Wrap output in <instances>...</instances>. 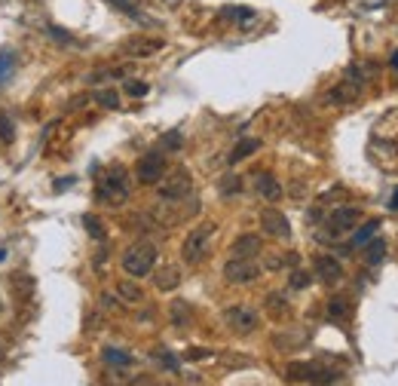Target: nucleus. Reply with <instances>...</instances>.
Listing matches in <instances>:
<instances>
[{"mask_svg":"<svg viewBox=\"0 0 398 386\" xmlns=\"http://www.w3.org/2000/svg\"><path fill=\"white\" fill-rule=\"evenodd\" d=\"M126 92H129L132 98H141V95H147V83H138V80H129L126 83Z\"/></svg>","mask_w":398,"mask_h":386,"instance_id":"c9c22d12","label":"nucleus"},{"mask_svg":"<svg viewBox=\"0 0 398 386\" xmlns=\"http://www.w3.org/2000/svg\"><path fill=\"white\" fill-rule=\"evenodd\" d=\"M264 307L270 310V313H276V316H279V313H285V310H288V300L273 291V295H267V298H264Z\"/></svg>","mask_w":398,"mask_h":386,"instance_id":"c756f323","label":"nucleus"},{"mask_svg":"<svg viewBox=\"0 0 398 386\" xmlns=\"http://www.w3.org/2000/svg\"><path fill=\"white\" fill-rule=\"evenodd\" d=\"M181 147H184V135L178 129L166 132V135H159V141H157V150H166V154H178Z\"/></svg>","mask_w":398,"mask_h":386,"instance_id":"4be33fe9","label":"nucleus"},{"mask_svg":"<svg viewBox=\"0 0 398 386\" xmlns=\"http://www.w3.org/2000/svg\"><path fill=\"white\" fill-rule=\"evenodd\" d=\"M154 282H157L159 291H175L178 285H181V270H178V267H163Z\"/></svg>","mask_w":398,"mask_h":386,"instance_id":"6ab92c4d","label":"nucleus"},{"mask_svg":"<svg viewBox=\"0 0 398 386\" xmlns=\"http://www.w3.org/2000/svg\"><path fill=\"white\" fill-rule=\"evenodd\" d=\"M135 175H138L141 184H159V178L166 175V157L154 150V154H144L135 166Z\"/></svg>","mask_w":398,"mask_h":386,"instance_id":"6e6552de","label":"nucleus"},{"mask_svg":"<svg viewBox=\"0 0 398 386\" xmlns=\"http://www.w3.org/2000/svg\"><path fill=\"white\" fill-rule=\"evenodd\" d=\"M350 300H346V298H331V304H328V316H331L334 319V322H337V319H346V316H350Z\"/></svg>","mask_w":398,"mask_h":386,"instance_id":"cd10ccee","label":"nucleus"},{"mask_svg":"<svg viewBox=\"0 0 398 386\" xmlns=\"http://www.w3.org/2000/svg\"><path fill=\"white\" fill-rule=\"evenodd\" d=\"M310 282H312L310 273H303V270H294V273H291V288H307Z\"/></svg>","mask_w":398,"mask_h":386,"instance_id":"f704fd0d","label":"nucleus"},{"mask_svg":"<svg viewBox=\"0 0 398 386\" xmlns=\"http://www.w3.org/2000/svg\"><path fill=\"white\" fill-rule=\"evenodd\" d=\"M211 233H215V227H211V224H199V227H193V230L187 233V239H184V246H181L184 264H199L202 258L208 255V239H211Z\"/></svg>","mask_w":398,"mask_h":386,"instance_id":"39448f33","label":"nucleus"},{"mask_svg":"<svg viewBox=\"0 0 398 386\" xmlns=\"http://www.w3.org/2000/svg\"><path fill=\"white\" fill-rule=\"evenodd\" d=\"M389 159H383L386 169H398V111L383 117V120L377 123V132H374V141H371V150H383Z\"/></svg>","mask_w":398,"mask_h":386,"instance_id":"f03ea898","label":"nucleus"},{"mask_svg":"<svg viewBox=\"0 0 398 386\" xmlns=\"http://www.w3.org/2000/svg\"><path fill=\"white\" fill-rule=\"evenodd\" d=\"M190 319H193V307L187 304V300H175L172 304V322L181 328V325H187Z\"/></svg>","mask_w":398,"mask_h":386,"instance_id":"393cba45","label":"nucleus"},{"mask_svg":"<svg viewBox=\"0 0 398 386\" xmlns=\"http://www.w3.org/2000/svg\"><path fill=\"white\" fill-rule=\"evenodd\" d=\"M157 190H159V199H163V203H181V199H187L193 193V178L187 169L166 172L163 178H159Z\"/></svg>","mask_w":398,"mask_h":386,"instance_id":"20e7f679","label":"nucleus"},{"mask_svg":"<svg viewBox=\"0 0 398 386\" xmlns=\"http://www.w3.org/2000/svg\"><path fill=\"white\" fill-rule=\"evenodd\" d=\"M218 19H224V22H236V25L242 28V25L255 22V10H248V6H224V10L218 13Z\"/></svg>","mask_w":398,"mask_h":386,"instance_id":"a211bd4d","label":"nucleus"},{"mask_svg":"<svg viewBox=\"0 0 398 386\" xmlns=\"http://www.w3.org/2000/svg\"><path fill=\"white\" fill-rule=\"evenodd\" d=\"M95 199L105 206H123L129 199V178H126L123 166H114L101 175L95 184Z\"/></svg>","mask_w":398,"mask_h":386,"instance_id":"f257e3e1","label":"nucleus"},{"mask_svg":"<svg viewBox=\"0 0 398 386\" xmlns=\"http://www.w3.org/2000/svg\"><path fill=\"white\" fill-rule=\"evenodd\" d=\"M13 138H15V126L10 120V114H0V141H4V145H13Z\"/></svg>","mask_w":398,"mask_h":386,"instance_id":"c85d7f7f","label":"nucleus"},{"mask_svg":"<svg viewBox=\"0 0 398 386\" xmlns=\"http://www.w3.org/2000/svg\"><path fill=\"white\" fill-rule=\"evenodd\" d=\"M260 227H264L267 237H276V239L291 237V224H288V218L279 212V208H264V212H260Z\"/></svg>","mask_w":398,"mask_h":386,"instance_id":"1a4fd4ad","label":"nucleus"},{"mask_svg":"<svg viewBox=\"0 0 398 386\" xmlns=\"http://www.w3.org/2000/svg\"><path fill=\"white\" fill-rule=\"evenodd\" d=\"M389 208H392V212H398V187H395V193H392V199H389Z\"/></svg>","mask_w":398,"mask_h":386,"instance_id":"58836bf2","label":"nucleus"},{"mask_svg":"<svg viewBox=\"0 0 398 386\" xmlns=\"http://www.w3.org/2000/svg\"><path fill=\"white\" fill-rule=\"evenodd\" d=\"M154 362L159 365V368H166V371H172V374H178L181 371V362H178V356H172L166 347H157L154 350Z\"/></svg>","mask_w":398,"mask_h":386,"instance_id":"5701e85b","label":"nucleus"},{"mask_svg":"<svg viewBox=\"0 0 398 386\" xmlns=\"http://www.w3.org/2000/svg\"><path fill=\"white\" fill-rule=\"evenodd\" d=\"M392 68H395V71H398V53H395V55H392Z\"/></svg>","mask_w":398,"mask_h":386,"instance_id":"ea45409f","label":"nucleus"},{"mask_svg":"<svg viewBox=\"0 0 398 386\" xmlns=\"http://www.w3.org/2000/svg\"><path fill=\"white\" fill-rule=\"evenodd\" d=\"M355 98H359V86H355V83H350V80L328 92V102H331V105H352Z\"/></svg>","mask_w":398,"mask_h":386,"instance_id":"f3484780","label":"nucleus"},{"mask_svg":"<svg viewBox=\"0 0 398 386\" xmlns=\"http://www.w3.org/2000/svg\"><path fill=\"white\" fill-rule=\"evenodd\" d=\"M359 218H361V212L355 206H343V208H337V212H331V218H328V230H331L334 237L337 233H346L359 224Z\"/></svg>","mask_w":398,"mask_h":386,"instance_id":"9b49d317","label":"nucleus"},{"mask_svg":"<svg viewBox=\"0 0 398 386\" xmlns=\"http://www.w3.org/2000/svg\"><path fill=\"white\" fill-rule=\"evenodd\" d=\"M260 248H264V242H260L258 233H245V237H239L233 242V258H258Z\"/></svg>","mask_w":398,"mask_h":386,"instance_id":"4468645a","label":"nucleus"},{"mask_svg":"<svg viewBox=\"0 0 398 386\" xmlns=\"http://www.w3.org/2000/svg\"><path fill=\"white\" fill-rule=\"evenodd\" d=\"M242 190V181H239V175H227L224 184H221V193H239Z\"/></svg>","mask_w":398,"mask_h":386,"instance_id":"72a5a7b5","label":"nucleus"},{"mask_svg":"<svg viewBox=\"0 0 398 386\" xmlns=\"http://www.w3.org/2000/svg\"><path fill=\"white\" fill-rule=\"evenodd\" d=\"M154 267H157V246H150V242H135L132 248H126L123 273H129L132 279H141V276L154 273Z\"/></svg>","mask_w":398,"mask_h":386,"instance_id":"7ed1b4c3","label":"nucleus"},{"mask_svg":"<svg viewBox=\"0 0 398 386\" xmlns=\"http://www.w3.org/2000/svg\"><path fill=\"white\" fill-rule=\"evenodd\" d=\"M255 150H260V138H242L239 145H236V147L230 150V157H227V159H230V166H233V163H239V159L251 157Z\"/></svg>","mask_w":398,"mask_h":386,"instance_id":"412c9836","label":"nucleus"},{"mask_svg":"<svg viewBox=\"0 0 398 386\" xmlns=\"http://www.w3.org/2000/svg\"><path fill=\"white\" fill-rule=\"evenodd\" d=\"M13 68H15V53L13 49H0V86L13 77Z\"/></svg>","mask_w":398,"mask_h":386,"instance_id":"a878e982","label":"nucleus"},{"mask_svg":"<svg viewBox=\"0 0 398 386\" xmlns=\"http://www.w3.org/2000/svg\"><path fill=\"white\" fill-rule=\"evenodd\" d=\"M101 362L111 365V368H129V365H135V356L120 347H101Z\"/></svg>","mask_w":398,"mask_h":386,"instance_id":"2eb2a0df","label":"nucleus"},{"mask_svg":"<svg viewBox=\"0 0 398 386\" xmlns=\"http://www.w3.org/2000/svg\"><path fill=\"white\" fill-rule=\"evenodd\" d=\"M187 359H211V352H206V350H190Z\"/></svg>","mask_w":398,"mask_h":386,"instance_id":"4c0bfd02","label":"nucleus"},{"mask_svg":"<svg viewBox=\"0 0 398 386\" xmlns=\"http://www.w3.org/2000/svg\"><path fill=\"white\" fill-rule=\"evenodd\" d=\"M377 227H380L377 221H368L365 227H359V230H355V237H352V246L350 248H359V246H365V242H371V237L377 233Z\"/></svg>","mask_w":398,"mask_h":386,"instance_id":"bb28decb","label":"nucleus"},{"mask_svg":"<svg viewBox=\"0 0 398 386\" xmlns=\"http://www.w3.org/2000/svg\"><path fill=\"white\" fill-rule=\"evenodd\" d=\"M166 44L159 37H129L123 40V53L132 55V58H147V55H157Z\"/></svg>","mask_w":398,"mask_h":386,"instance_id":"9d476101","label":"nucleus"},{"mask_svg":"<svg viewBox=\"0 0 398 386\" xmlns=\"http://www.w3.org/2000/svg\"><path fill=\"white\" fill-rule=\"evenodd\" d=\"M365 264H371V267H377L380 261L386 258V246H383V239H371V242H365Z\"/></svg>","mask_w":398,"mask_h":386,"instance_id":"b1692460","label":"nucleus"},{"mask_svg":"<svg viewBox=\"0 0 398 386\" xmlns=\"http://www.w3.org/2000/svg\"><path fill=\"white\" fill-rule=\"evenodd\" d=\"M117 295H120V300H123V304H129V307H135V304H141V300H144V291L135 282H129V279H123L120 285H117Z\"/></svg>","mask_w":398,"mask_h":386,"instance_id":"aec40b11","label":"nucleus"},{"mask_svg":"<svg viewBox=\"0 0 398 386\" xmlns=\"http://www.w3.org/2000/svg\"><path fill=\"white\" fill-rule=\"evenodd\" d=\"M319 371H321L319 365H310V362H294V365H288L285 377H288V380H294V383H300V380H307V383H316Z\"/></svg>","mask_w":398,"mask_h":386,"instance_id":"dca6fc26","label":"nucleus"},{"mask_svg":"<svg viewBox=\"0 0 398 386\" xmlns=\"http://www.w3.org/2000/svg\"><path fill=\"white\" fill-rule=\"evenodd\" d=\"M255 190H258L260 199H270V203L282 199V184H279L276 175H270V172H258L255 175Z\"/></svg>","mask_w":398,"mask_h":386,"instance_id":"ddd939ff","label":"nucleus"},{"mask_svg":"<svg viewBox=\"0 0 398 386\" xmlns=\"http://www.w3.org/2000/svg\"><path fill=\"white\" fill-rule=\"evenodd\" d=\"M224 322L233 334H251L258 331V313L251 307H230L224 310Z\"/></svg>","mask_w":398,"mask_h":386,"instance_id":"0eeeda50","label":"nucleus"},{"mask_svg":"<svg viewBox=\"0 0 398 386\" xmlns=\"http://www.w3.org/2000/svg\"><path fill=\"white\" fill-rule=\"evenodd\" d=\"M260 276V264H255V258H230L224 264V279L233 285H248Z\"/></svg>","mask_w":398,"mask_h":386,"instance_id":"423d86ee","label":"nucleus"},{"mask_svg":"<svg viewBox=\"0 0 398 386\" xmlns=\"http://www.w3.org/2000/svg\"><path fill=\"white\" fill-rule=\"evenodd\" d=\"M111 4L117 6V10L129 13V15H138V0H111Z\"/></svg>","mask_w":398,"mask_h":386,"instance_id":"e433bc0d","label":"nucleus"},{"mask_svg":"<svg viewBox=\"0 0 398 386\" xmlns=\"http://www.w3.org/2000/svg\"><path fill=\"white\" fill-rule=\"evenodd\" d=\"M95 102H98L101 107H117V105H120V95H117L114 89H98V92H95Z\"/></svg>","mask_w":398,"mask_h":386,"instance_id":"2f4dec72","label":"nucleus"},{"mask_svg":"<svg viewBox=\"0 0 398 386\" xmlns=\"http://www.w3.org/2000/svg\"><path fill=\"white\" fill-rule=\"evenodd\" d=\"M13 285L22 291L25 298H28L31 291H34V279H31V276H13Z\"/></svg>","mask_w":398,"mask_h":386,"instance_id":"473e14b6","label":"nucleus"},{"mask_svg":"<svg viewBox=\"0 0 398 386\" xmlns=\"http://www.w3.org/2000/svg\"><path fill=\"white\" fill-rule=\"evenodd\" d=\"M83 224H86V233H89V237L92 239H105V227H101V221H98V218L95 215H86V218H83Z\"/></svg>","mask_w":398,"mask_h":386,"instance_id":"7c9ffc66","label":"nucleus"},{"mask_svg":"<svg viewBox=\"0 0 398 386\" xmlns=\"http://www.w3.org/2000/svg\"><path fill=\"white\" fill-rule=\"evenodd\" d=\"M312 270H316V276L325 285H334V282H340L343 279V267H340V261L337 258H331V255H319L316 258V264H312Z\"/></svg>","mask_w":398,"mask_h":386,"instance_id":"f8f14e48","label":"nucleus"}]
</instances>
